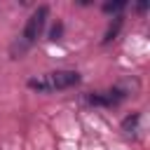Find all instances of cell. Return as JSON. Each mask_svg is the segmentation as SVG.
<instances>
[{
	"mask_svg": "<svg viewBox=\"0 0 150 150\" xmlns=\"http://www.w3.org/2000/svg\"><path fill=\"white\" fill-rule=\"evenodd\" d=\"M80 84V73L77 70H49V73H42V75H35L28 80V89L33 91H63V89H70Z\"/></svg>",
	"mask_w": 150,
	"mask_h": 150,
	"instance_id": "6da1fadb",
	"label": "cell"
},
{
	"mask_svg": "<svg viewBox=\"0 0 150 150\" xmlns=\"http://www.w3.org/2000/svg\"><path fill=\"white\" fill-rule=\"evenodd\" d=\"M47 16H49V9L42 5V7H38L33 14H30V19L26 21V28H23V33H21V38L14 42V47H12V54H14V59H19L38 38H40V33H42V28H45V23H47Z\"/></svg>",
	"mask_w": 150,
	"mask_h": 150,
	"instance_id": "7a4b0ae2",
	"label": "cell"
},
{
	"mask_svg": "<svg viewBox=\"0 0 150 150\" xmlns=\"http://www.w3.org/2000/svg\"><path fill=\"white\" fill-rule=\"evenodd\" d=\"M124 96H127V91L120 89V87H115V89H108V91H94V94H87L84 101H87L89 105L112 108V105H117L120 101H124Z\"/></svg>",
	"mask_w": 150,
	"mask_h": 150,
	"instance_id": "3957f363",
	"label": "cell"
},
{
	"mask_svg": "<svg viewBox=\"0 0 150 150\" xmlns=\"http://www.w3.org/2000/svg\"><path fill=\"white\" fill-rule=\"evenodd\" d=\"M138 122H141V115H138V112H131L129 117H124V122H122V131H124L127 136H136V131H138Z\"/></svg>",
	"mask_w": 150,
	"mask_h": 150,
	"instance_id": "277c9868",
	"label": "cell"
},
{
	"mask_svg": "<svg viewBox=\"0 0 150 150\" xmlns=\"http://www.w3.org/2000/svg\"><path fill=\"white\" fill-rule=\"evenodd\" d=\"M124 7H127L124 2H105V5H103V12H108V14L115 12V14H117V12H122Z\"/></svg>",
	"mask_w": 150,
	"mask_h": 150,
	"instance_id": "5b68a950",
	"label": "cell"
}]
</instances>
